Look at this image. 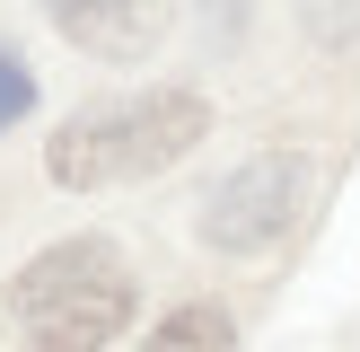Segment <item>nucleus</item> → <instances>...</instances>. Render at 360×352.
I'll use <instances>...</instances> for the list:
<instances>
[{
	"label": "nucleus",
	"instance_id": "obj_2",
	"mask_svg": "<svg viewBox=\"0 0 360 352\" xmlns=\"http://www.w3.org/2000/svg\"><path fill=\"white\" fill-rule=\"evenodd\" d=\"M9 317L27 352H105L132 326V273L105 238H62L9 282Z\"/></svg>",
	"mask_w": 360,
	"mask_h": 352
},
{
	"label": "nucleus",
	"instance_id": "obj_3",
	"mask_svg": "<svg viewBox=\"0 0 360 352\" xmlns=\"http://www.w3.org/2000/svg\"><path fill=\"white\" fill-rule=\"evenodd\" d=\"M299 203H308V158L299 150H255L246 168H229L202 203V238L220 256H264L273 238H290Z\"/></svg>",
	"mask_w": 360,
	"mask_h": 352
},
{
	"label": "nucleus",
	"instance_id": "obj_4",
	"mask_svg": "<svg viewBox=\"0 0 360 352\" xmlns=\"http://www.w3.org/2000/svg\"><path fill=\"white\" fill-rule=\"evenodd\" d=\"M44 9H53V27L79 53H97V62H141V53L158 44V27H167V0H44Z\"/></svg>",
	"mask_w": 360,
	"mask_h": 352
},
{
	"label": "nucleus",
	"instance_id": "obj_6",
	"mask_svg": "<svg viewBox=\"0 0 360 352\" xmlns=\"http://www.w3.org/2000/svg\"><path fill=\"white\" fill-rule=\"evenodd\" d=\"M308 35L316 44H360V0H308Z\"/></svg>",
	"mask_w": 360,
	"mask_h": 352
},
{
	"label": "nucleus",
	"instance_id": "obj_8",
	"mask_svg": "<svg viewBox=\"0 0 360 352\" xmlns=\"http://www.w3.org/2000/svg\"><path fill=\"white\" fill-rule=\"evenodd\" d=\"M202 18H211V35H238L246 9H238V0H202Z\"/></svg>",
	"mask_w": 360,
	"mask_h": 352
},
{
	"label": "nucleus",
	"instance_id": "obj_1",
	"mask_svg": "<svg viewBox=\"0 0 360 352\" xmlns=\"http://www.w3.org/2000/svg\"><path fill=\"white\" fill-rule=\"evenodd\" d=\"M211 132V106L193 88H141V97H115V106H88L53 132L44 168L53 185L70 194H97V185H132V176H158Z\"/></svg>",
	"mask_w": 360,
	"mask_h": 352
},
{
	"label": "nucleus",
	"instance_id": "obj_5",
	"mask_svg": "<svg viewBox=\"0 0 360 352\" xmlns=\"http://www.w3.org/2000/svg\"><path fill=\"white\" fill-rule=\"evenodd\" d=\"M141 352H238V326H229V308H211V299H185V308H167L150 326Z\"/></svg>",
	"mask_w": 360,
	"mask_h": 352
},
{
	"label": "nucleus",
	"instance_id": "obj_7",
	"mask_svg": "<svg viewBox=\"0 0 360 352\" xmlns=\"http://www.w3.org/2000/svg\"><path fill=\"white\" fill-rule=\"evenodd\" d=\"M35 106V80H27V62H18V53H0V132H9L18 115H27Z\"/></svg>",
	"mask_w": 360,
	"mask_h": 352
}]
</instances>
